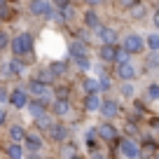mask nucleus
I'll list each match as a JSON object with an SVG mask.
<instances>
[{
    "instance_id": "2eb2a0df",
    "label": "nucleus",
    "mask_w": 159,
    "mask_h": 159,
    "mask_svg": "<svg viewBox=\"0 0 159 159\" xmlns=\"http://www.w3.org/2000/svg\"><path fill=\"white\" fill-rule=\"evenodd\" d=\"M26 108L30 110V115H33V119L38 117V115L47 112V103H45V101H42V98H40V96H38V98H35V101H28V105H26Z\"/></svg>"
},
{
    "instance_id": "dca6fc26",
    "label": "nucleus",
    "mask_w": 159,
    "mask_h": 159,
    "mask_svg": "<svg viewBox=\"0 0 159 159\" xmlns=\"http://www.w3.org/2000/svg\"><path fill=\"white\" fill-rule=\"evenodd\" d=\"M28 89H30V94H33V96H45L47 91H49V84H45V82H40V80L35 77V80H30Z\"/></svg>"
},
{
    "instance_id": "f257e3e1",
    "label": "nucleus",
    "mask_w": 159,
    "mask_h": 159,
    "mask_svg": "<svg viewBox=\"0 0 159 159\" xmlns=\"http://www.w3.org/2000/svg\"><path fill=\"white\" fill-rule=\"evenodd\" d=\"M10 45H12L14 56H30L33 54V35L30 33H19Z\"/></svg>"
},
{
    "instance_id": "aec40b11",
    "label": "nucleus",
    "mask_w": 159,
    "mask_h": 159,
    "mask_svg": "<svg viewBox=\"0 0 159 159\" xmlns=\"http://www.w3.org/2000/svg\"><path fill=\"white\" fill-rule=\"evenodd\" d=\"M10 138H12V140H19V143H21V140L26 138L24 126H21V124H12V126H10Z\"/></svg>"
},
{
    "instance_id": "2f4dec72",
    "label": "nucleus",
    "mask_w": 159,
    "mask_h": 159,
    "mask_svg": "<svg viewBox=\"0 0 159 159\" xmlns=\"http://www.w3.org/2000/svg\"><path fill=\"white\" fill-rule=\"evenodd\" d=\"M145 94H148V98H150V101H159V84H150Z\"/></svg>"
},
{
    "instance_id": "5701e85b",
    "label": "nucleus",
    "mask_w": 159,
    "mask_h": 159,
    "mask_svg": "<svg viewBox=\"0 0 159 159\" xmlns=\"http://www.w3.org/2000/svg\"><path fill=\"white\" fill-rule=\"evenodd\" d=\"M145 45H148L150 52H159V33H150L145 38Z\"/></svg>"
},
{
    "instance_id": "a18cd8bd",
    "label": "nucleus",
    "mask_w": 159,
    "mask_h": 159,
    "mask_svg": "<svg viewBox=\"0 0 159 159\" xmlns=\"http://www.w3.org/2000/svg\"><path fill=\"white\" fill-rule=\"evenodd\" d=\"M0 124H5V110L0 108Z\"/></svg>"
},
{
    "instance_id": "393cba45",
    "label": "nucleus",
    "mask_w": 159,
    "mask_h": 159,
    "mask_svg": "<svg viewBox=\"0 0 159 159\" xmlns=\"http://www.w3.org/2000/svg\"><path fill=\"white\" fill-rule=\"evenodd\" d=\"M75 14H77V12H75V7L70 5V2H68L66 7H61V19H63V21H73Z\"/></svg>"
},
{
    "instance_id": "a211bd4d",
    "label": "nucleus",
    "mask_w": 159,
    "mask_h": 159,
    "mask_svg": "<svg viewBox=\"0 0 159 159\" xmlns=\"http://www.w3.org/2000/svg\"><path fill=\"white\" fill-rule=\"evenodd\" d=\"M84 26H87V28H91V30H96V28L101 26L98 14H96L94 10H87V12H84Z\"/></svg>"
},
{
    "instance_id": "f3484780",
    "label": "nucleus",
    "mask_w": 159,
    "mask_h": 159,
    "mask_svg": "<svg viewBox=\"0 0 159 159\" xmlns=\"http://www.w3.org/2000/svg\"><path fill=\"white\" fill-rule=\"evenodd\" d=\"M21 73H24V63L19 61V56L5 63V75H21Z\"/></svg>"
},
{
    "instance_id": "f704fd0d",
    "label": "nucleus",
    "mask_w": 159,
    "mask_h": 159,
    "mask_svg": "<svg viewBox=\"0 0 159 159\" xmlns=\"http://www.w3.org/2000/svg\"><path fill=\"white\" fill-rule=\"evenodd\" d=\"M7 45H10V35H7V33H5V30H0V52L5 49V47H7Z\"/></svg>"
},
{
    "instance_id": "e433bc0d",
    "label": "nucleus",
    "mask_w": 159,
    "mask_h": 159,
    "mask_svg": "<svg viewBox=\"0 0 159 159\" xmlns=\"http://www.w3.org/2000/svg\"><path fill=\"white\" fill-rule=\"evenodd\" d=\"M143 14H145V10L140 7V2H138V5L134 7V16H136V19H143Z\"/></svg>"
},
{
    "instance_id": "72a5a7b5",
    "label": "nucleus",
    "mask_w": 159,
    "mask_h": 159,
    "mask_svg": "<svg viewBox=\"0 0 159 159\" xmlns=\"http://www.w3.org/2000/svg\"><path fill=\"white\" fill-rule=\"evenodd\" d=\"M145 66H148V68H157V66H159L157 52H150V59H148V63H145Z\"/></svg>"
},
{
    "instance_id": "6e6552de",
    "label": "nucleus",
    "mask_w": 159,
    "mask_h": 159,
    "mask_svg": "<svg viewBox=\"0 0 159 159\" xmlns=\"http://www.w3.org/2000/svg\"><path fill=\"white\" fill-rule=\"evenodd\" d=\"M117 75L122 80H134L138 75V70L131 66V61H124V63H117Z\"/></svg>"
},
{
    "instance_id": "412c9836",
    "label": "nucleus",
    "mask_w": 159,
    "mask_h": 159,
    "mask_svg": "<svg viewBox=\"0 0 159 159\" xmlns=\"http://www.w3.org/2000/svg\"><path fill=\"white\" fill-rule=\"evenodd\" d=\"M38 80H40V82H45V84H52V82L56 80V75H54L52 68H45V70H40V73H38Z\"/></svg>"
},
{
    "instance_id": "20e7f679",
    "label": "nucleus",
    "mask_w": 159,
    "mask_h": 159,
    "mask_svg": "<svg viewBox=\"0 0 159 159\" xmlns=\"http://www.w3.org/2000/svg\"><path fill=\"white\" fill-rule=\"evenodd\" d=\"M96 131H98V138L105 140V143H117V140H119L117 129H115L110 122H105V124H98V126H96Z\"/></svg>"
},
{
    "instance_id": "4c0bfd02",
    "label": "nucleus",
    "mask_w": 159,
    "mask_h": 159,
    "mask_svg": "<svg viewBox=\"0 0 159 159\" xmlns=\"http://www.w3.org/2000/svg\"><path fill=\"white\" fill-rule=\"evenodd\" d=\"M5 101H10V91L5 87H0V103H5Z\"/></svg>"
},
{
    "instance_id": "7c9ffc66",
    "label": "nucleus",
    "mask_w": 159,
    "mask_h": 159,
    "mask_svg": "<svg viewBox=\"0 0 159 159\" xmlns=\"http://www.w3.org/2000/svg\"><path fill=\"white\" fill-rule=\"evenodd\" d=\"M138 2H140V0H117V7H119V10H134Z\"/></svg>"
},
{
    "instance_id": "4468645a",
    "label": "nucleus",
    "mask_w": 159,
    "mask_h": 159,
    "mask_svg": "<svg viewBox=\"0 0 159 159\" xmlns=\"http://www.w3.org/2000/svg\"><path fill=\"white\" fill-rule=\"evenodd\" d=\"M52 112L59 115V117L68 115V112H70V101H68V98H56L54 103H52Z\"/></svg>"
},
{
    "instance_id": "c85d7f7f",
    "label": "nucleus",
    "mask_w": 159,
    "mask_h": 159,
    "mask_svg": "<svg viewBox=\"0 0 159 159\" xmlns=\"http://www.w3.org/2000/svg\"><path fill=\"white\" fill-rule=\"evenodd\" d=\"M98 87H101V91H108L110 87H112V80H110V75H105V70L101 73V77H98Z\"/></svg>"
},
{
    "instance_id": "c756f323",
    "label": "nucleus",
    "mask_w": 159,
    "mask_h": 159,
    "mask_svg": "<svg viewBox=\"0 0 159 159\" xmlns=\"http://www.w3.org/2000/svg\"><path fill=\"white\" fill-rule=\"evenodd\" d=\"M49 68L54 70V75H56V77H59V75H63L66 70H68V63H66V61H54V63H52Z\"/></svg>"
},
{
    "instance_id": "ddd939ff",
    "label": "nucleus",
    "mask_w": 159,
    "mask_h": 159,
    "mask_svg": "<svg viewBox=\"0 0 159 159\" xmlns=\"http://www.w3.org/2000/svg\"><path fill=\"white\" fill-rule=\"evenodd\" d=\"M101 61H108V63H112L115 56H117V45L115 42H105L103 47H101Z\"/></svg>"
},
{
    "instance_id": "b1692460",
    "label": "nucleus",
    "mask_w": 159,
    "mask_h": 159,
    "mask_svg": "<svg viewBox=\"0 0 159 159\" xmlns=\"http://www.w3.org/2000/svg\"><path fill=\"white\" fill-rule=\"evenodd\" d=\"M119 91H122V96H126V98H134L136 87L131 84V80H124V82H122V87H119Z\"/></svg>"
},
{
    "instance_id": "f8f14e48",
    "label": "nucleus",
    "mask_w": 159,
    "mask_h": 159,
    "mask_svg": "<svg viewBox=\"0 0 159 159\" xmlns=\"http://www.w3.org/2000/svg\"><path fill=\"white\" fill-rule=\"evenodd\" d=\"M101 115H103L105 119H112L119 115V105L117 101H103V105H101Z\"/></svg>"
},
{
    "instance_id": "c9c22d12",
    "label": "nucleus",
    "mask_w": 159,
    "mask_h": 159,
    "mask_svg": "<svg viewBox=\"0 0 159 159\" xmlns=\"http://www.w3.org/2000/svg\"><path fill=\"white\" fill-rule=\"evenodd\" d=\"M61 157H77V152H75L73 148H63L61 150Z\"/></svg>"
},
{
    "instance_id": "4be33fe9",
    "label": "nucleus",
    "mask_w": 159,
    "mask_h": 159,
    "mask_svg": "<svg viewBox=\"0 0 159 159\" xmlns=\"http://www.w3.org/2000/svg\"><path fill=\"white\" fill-rule=\"evenodd\" d=\"M35 124H38V129H49L54 122H52V117H49L47 112H42V115H38V117H35Z\"/></svg>"
},
{
    "instance_id": "79ce46f5",
    "label": "nucleus",
    "mask_w": 159,
    "mask_h": 159,
    "mask_svg": "<svg viewBox=\"0 0 159 159\" xmlns=\"http://www.w3.org/2000/svg\"><path fill=\"white\" fill-rule=\"evenodd\" d=\"M54 2H56V7H66V5L70 2V0H54Z\"/></svg>"
},
{
    "instance_id": "f03ea898",
    "label": "nucleus",
    "mask_w": 159,
    "mask_h": 159,
    "mask_svg": "<svg viewBox=\"0 0 159 159\" xmlns=\"http://www.w3.org/2000/svg\"><path fill=\"white\" fill-rule=\"evenodd\" d=\"M115 154L134 159V157H140L143 152H140V145L136 143L134 138H119V140H117V150H115Z\"/></svg>"
},
{
    "instance_id": "ea45409f",
    "label": "nucleus",
    "mask_w": 159,
    "mask_h": 159,
    "mask_svg": "<svg viewBox=\"0 0 159 159\" xmlns=\"http://www.w3.org/2000/svg\"><path fill=\"white\" fill-rule=\"evenodd\" d=\"M150 126H152L154 131H159V117H152V119H150Z\"/></svg>"
},
{
    "instance_id": "39448f33",
    "label": "nucleus",
    "mask_w": 159,
    "mask_h": 159,
    "mask_svg": "<svg viewBox=\"0 0 159 159\" xmlns=\"http://www.w3.org/2000/svg\"><path fill=\"white\" fill-rule=\"evenodd\" d=\"M47 131H49V138L56 140V143H63V140L68 138V126L61 124V122H54V124H52Z\"/></svg>"
},
{
    "instance_id": "cd10ccee",
    "label": "nucleus",
    "mask_w": 159,
    "mask_h": 159,
    "mask_svg": "<svg viewBox=\"0 0 159 159\" xmlns=\"http://www.w3.org/2000/svg\"><path fill=\"white\" fill-rule=\"evenodd\" d=\"M124 61H131V52H126L124 47H117V56H115V63H124Z\"/></svg>"
},
{
    "instance_id": "a878e982",
    "label": "nucleus",
    "mask_w": 159,
    "mask_h": 159,
    "mask_svg": "<svg viewBox=\"0 0 159 159\" xmlns=\"http://www.w3.org/2000/svg\"><path fill=\"white\" fill-rule=\"evenodd\" d=\"M73 63L77 66V68H82V70H91V59H89V54L80 56V59H73Z\"/></svg>"
},
{
    "instance_id": "1a4fd4ad",
    "label": "nucleus",
    "mask_w": 159,
    "mask_h": 159,
    "mask_svg": "<svg viewBox=\"0 0 159 159\" xmlns=\"http://www.w3.org/2000/svg\"><path fill=\"white\" fill-rule=\"evenodd\" d=\"M101 105H103V98H101L98 94H87V98H84V110L87 112H98Z\"/></svg>"
},
{
    "instance_id": "6ab92c4d",
    "label": "nucleus",
    "mask_w": 159,
    "mask_h": 159,
    "mask_svg": "<svg viewBox=\"0 0 159 159\" xmlns=\"http://www.w3.org/2000/svg\"><path fill=\"white\" fill-rule=\"evenodd\" d=\"M82 91H84V94H98V91H101V87H98V80H91V77H87L84 82H82Z\"/></svg>"
},
{
    "instance_id": "58836bf2",
    "label": "nucleus",
    "mask_w": 159,
    "mask_h": 159,
    "mask_svg": "<svg viewBox=\"0 0 159 159\" xmlns=\"http://www.w3.org/2000/svg\"><path fill=\"white\" fill-rule=\"evenodd\" d=\"M68 87H56V96H59V98H68Z\"/></svg>"
},
{
    "instance_id": "9d476101",
    "label": "nucleus",
    "mask_w": 159,
    "mask_h": 159,
    "mask_svg": "<svg viewBox=\"0 0 159 159\" xmlns=\"http://www.w3.org/2000/svg\"><path fill=\"white\" fill-rule=\"evenodd\" d=\"M24 145H26V150H28L30 154H35L40 148H42V138H40L38 134H26V138H24Z\"/></svg>"
},
{
    "instance_id": "37998d69",
    "label": "nucleus",
    "mask_w": 159,
    "mask_h": 159,
    "mask_svg": "<svg viewBox=\"0 0 159 159\" xmlns=\"http://www.w3.org/2000/svg\"><path fill=\"white\" fill-rule=\"evenodd\" d=\"M103 0H87V5H91V7H96V5H101Z\"/></svg>"
},
{
    "instance_id": "473e14b6",
    "label": "nucleus",
    "mask_w": 159,
    "mask_h": 159,
    "mask_svg": "<svg viewBox=\"0 0 159 159\" xmlns=\"http://www.w3.org/2000/svg\"><path fill=\"white\" fill-rule=\"evenodd\" d=\"M10 5H7V0H0V19H10Z\"/></svg>"
},
{
    "instance_id": "423d86ee",
    "label": "nucleus",
    "mask_w": 159,
    "mask_h": 159,
    "mask_svg": "<svg viewBox=\"0 0 159 159\" xmlns=\"http://www.w3.org/2000/svg\"><path fill=\"white\" fill-rule=\"evenodd\" d=\"M87 52H89V45H87L84 40H75V42H70V47H68L70 61H73V59H80V56H84Z\"/></svg>"
},
{
    "instance_id": "a19ab883",
    "label": "nucleus",
    "mask_w": 159,
    "mask_h": 159,
    "mask_svg": "<svg viewBox=\"0 0 159 159\" xmlns=\"http://www.w3.org/2000/svg\"><path fill=\"white\" fill-rule=\"evenodd\" d=\"M126 131H129V134H136V124L134 122H126Z\"/></svg>"
},
{
    "instance_id": "0eeeda50",
    "label": "nucleus",
    "mask_w": 159,
    "mask_h": 159,
    "mask_svg": "<svg viewBox=\"0 0 159 159\" xmlns=\"http://www.w3.org/2000/svg\"><path fill=\"white\" fill-rule=\"evenodd\" d=\"M10 103L14 105V108H19V110L26 108V105H28V94H26L24 89H14L10 94Z\"/></svg>"
},
{
    "instance_id": "7ed1b4c3",
    "label": "nucleus",
    "mask_w": 159,
    "mask_h": 159,
    "mask_svg": "<svg viewBox=\"0 0 159 159\" xmlns=\"http://www.w3.org/2000/svg\"><path fill=\"white\" fill-rule=\"evenodd\" d=\"M122 47H124L126 52H131V54H140L143 47H145V40L140 38L138 33H129L124 38V42H122Z\"/></svg>"
},
{
    "instance_id": "c03bdc74",
    "label": "nucleus",
    "mask_w": 159,
    "mask_h": 159,
    "mask_svg": "<svg viewBox=\"0 0 159 159\" xmlns=\"http://www.w3.org/2000/svg\"><path fill=\"white\" fill-rule=\"evenodd\" d=\"M152 21H154V26H157V28H159V10H157V12H154V16H152Z\"/></svg>"
},
{
    "instance_id": "9b49d317",
    "label": "nucleus",
    "mask_w": 159,
    "mask_h": 159,
    "mask_svg": "<svg viewBox=\"0 0 159 159\" xmlns=\"http://www.w3.org/2000/svg\"><path fill=\"white\" fill-rule=\"evenodd\" d=\"M96 35H98L101 42H117V33H115V28H108V26H98L96 28Z\"/></svg>"
},
{
    "instance_id": "bb28decb",
    "label": "nucleus",
    "mask_w": 159,
    "mask_h": 159,
    "mask_svg": "<svg viewBox=\"0 0 159 159\" xmlns=\"http://www.w3.org/2000/svg\"><path fill=\"white\" fill-rule=\"evenodd\" d=\"M7 154L10 157H24V150H21L19 140H12V145H7Z\"/></svg>"
}]
</instances>
